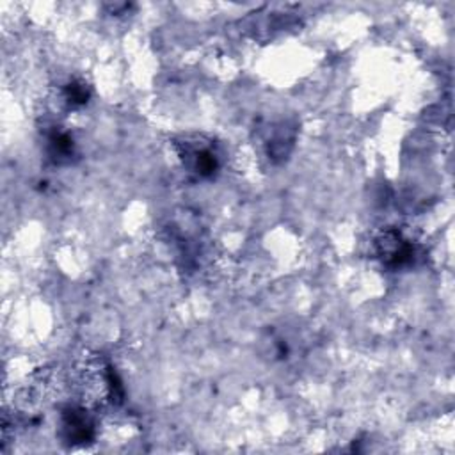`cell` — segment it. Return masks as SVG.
Returning <instances> with one entry per match:
<instances>
[{
  "label": "cell",
  "mask_w": 455,
  "mask_h": 455,
  "mask_svg": "<svg viewBox=\"0 0 455 455\" xmlns=\"http://www.w3.org/2000/svg\"><path fill=\"white\" fill-rule=\"evenodd\" d=\"M82 395L87 398L89 405L116 403L121 400V382L117 380L114 370L101 357H92L80 370Z\"/></svg>",
  "instance_id": "1"
},
{
  "label": "cell",
  "mask_w": 455,
  "mask_h": 455,
  "mask_svg": "<svg viewBox=\"0 0 455 455\" xmlns=\"http://www.w3.org/2000/svg\"><path fill=\"white\" fill-rule=\"evenodd\" d=\"M183 169L196 178H213L220 167V151L212 139L203 135L181 137L174 142Z\"/></svg>",
  "instance_id": "2"
},
{
  "label": "cell",
  "mask_w": 455,
  "mask_h": 455,
  "mask_svg": "<svg viewBox=\"0 0 455 455\" xmlns=\"http://www.w3.org/2000/svg\"><path fill=\"white\" fill-rule=\"evenodd\" d=\"M46 153H48V158L55 164L71 162V158L75 156V142L71 135L64 130L53 128L46 135Z\"/></svg>",
  "instance_id": "5"
},
{
  "label": "cell",
  "mask_w": 455,
  "mask_h": 455,
  "mask_svg": "<svg viewBox=\"0 0 455 455\" xmlns=\"http://www.w3.org/2000/svg\"><path fill=\"white\" fill-rule=\"evenodd\" d=\"M62 443L69 446L87 444L94 439V418L85 405H66L60 411V423H59Z\"/></svg>",
  "instance_id": "4"
},
{
  "label": "cell",
  "mask_w": 455,
  "mask_h": 455,
  "mask_svg": "<svg viewBox=\"0 0 455 455\" xmlns=\"http://www.w3.org/2000/svg\"><path fill=\"white\" fill-rule=\"evenodd\" d=\"M89 96H91V91L87 84L82 80H69L57 92V100L66 110H75L84 107L89 101Z\"/></svg>",
  "instance_id": "7"
},
{
  "label": "cell",
  "mask_w": 455,
  "mask_h": 455,
  "mask_svg": "<svg viewBox=\"0 0 455 455\" xmlns=\"http://www.w3.org/2000/svg\"><path fill=\"white\" fill-rule=\"evenodd\" d=\"M293 128H288V124H275L268 128L265 137V148L268 153V158H284L288 155V149L293 144Z\"/></svg>",
  "instance_id": "6"
},
{
  "label": "cell",
  "mask_w": 455,
  "mask_h": 455,
  "mask_svg": "<svg viewBox=\"0 0 455 455\" xmlns=\"http://www.w3.org/2000/svg\"><path fill=\"white\" fill-rule=\"evenodd\" d=\"M373 251L382 265L389 268H400L412 263L416 254L412 240L396 228H386L379 231L373 238Z\"/></svg>",
  "instance_id": "3"
}]
</instances>
